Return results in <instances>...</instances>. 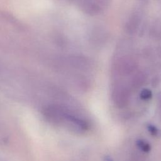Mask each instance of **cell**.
<instances>
[{"mask_svg": "<svg viewBox=\"0 0 161 161\" xmlns=\"http://www.w3.org/2000/svg\"><path fill=\"white\" fill-rule=\"evenodd\" d=\"M11 6L19 17L40 14L50 8V0H12Z\"/></svg>", "mask_w": 161, "mask_h": 161, "instance_id": "1", "label": "cell"}, {"mask_svg": "<svg viewBox=\"0 0 161 161\" xmlns=\"http://www.w3.org/2000/svg\"><path fill=\"white\" fill-rule=\"evenodd\" d=\"M140 22V18L139 17V16L136 14H133L130 18L128 22L127 23L126 28L128 29V31L130 33H133L136 31Z\"/></svg>", "mask_w": 161, "mask_h": 161, "instance_id": "2", "label": "cell"}, {"mask_svg": "<svg viewBox=\"0 0 161 161\" xmlns=\"http://www.w3.org/2000/svg\"><path fill=\"white\" fill-rule=\"evenodd\" d=\"M136 145L140 148V149L144 152H149L151 150L150 145L145 140H138L136 141Z\"/></svg>", "mask_w": 161, "mask_h": 161, "instance_id": "3", "label": "cell"}, {"mask_svg": "<svg viewBox=\"0 0 161 161\" xmlns=\"http://www.w3.org/2000/svg\"><path fill=\"white\" fill-rule=\"evenodd\" d=\"M147 130H148V132L152 136H158L159 135L160 131L158 130V129L155 126H154L153 125H151V124H148V125H147Z\"/></svg>", "mask_w": 161, "mask_h": 161, "instance_id": "4", "label": "cell"}, {"mask_svg": "<svg viewBox=\"0 0 161 161\" xmlns=\"http://www.w3.org/2000/svg\"><path fill=\"white\" fill-rule=\"evenodd\" d=\"M140 97L144 100H147L150 99L152 97L151 91L148 89L143 90L140 94Z\"/></svg>", "mask_w": 161, "mask_h": 161, "instance_id": "5", "label": "cell"}, {"mask_svg": "<svg viewBox=\"0 0 161 161\" xmlns=\"http://www.w3.org/2000/svg\"><path fill=\"white\" fill-rule=\"evenodd\" d=\"M104 161H113V160L111 159V158H110L109 157L107 156V157H106L104 158Z\"/></svg>", "mask_w": 161, "mask_h": 161, "instance_id": "6", "label": "cell"}]
</instances>
